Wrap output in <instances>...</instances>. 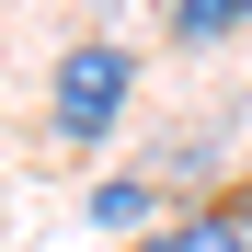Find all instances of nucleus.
Listing matches in <instances>:
<instances>
[{"instance_id": "nucleus-1", "label": "nucleus", "mask_w": 252, "mask_h": 252, "mask_svg": "<svg viewBox=\"0 0 252 252\" xmlns=\"http://www.w3.org/2000/svg\"><path fill=\"white\" fill-rule=\"evenodd\" d=\"M126 80H138V58H126V46H69V58H58V103H46V115H58L69 149H92L103 126L126 115Z\"/></svg>"}, {"instance_id": "nucleus-2", "label": "nucleus", "mask_w": 252, "mask_h": 252, "mask_svg": "<svg viewBox=\"0 0 252 252\" xmlns=\"http://www.w3.org/2000/svg\"><path fill=\"white\" fill-rule=\"evenodd\" d=\"M138 252H252V184L218 195V206H195V218H160Z\"/></svg>"}, {"instance_id": "nucleus-3", "label": "nucleus", "mask_w": 252, "mask_h": 252, "mask_svg": "<svg viewBox=\"0 0 252 252\" xmlns=\"http://www.w3.org/2000/svg\"><path fill=\"white\" fill-rule=\"evenodd\" d=\"M160 23H172V46H218V34H241V23H252V0H172Z\"/></svg>"}, {"instance_id": "nucleus-4", "label": "nucleus", "mask_w": 252, "mask_h": 252, "mask_svg": "<svg viewBox=\"0 0 252 252\" xmlns=\"http://www.w3.org/2000/svg\"><path fill=\"white\" fill-rule=\"evenodd\" d=\"M92 218H103V229H138V218H149V184H92Z\"/></svg>"}]
</instances>
